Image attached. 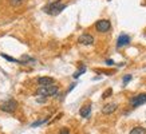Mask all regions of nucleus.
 I'll list each match as a JSON object with an SVG mask.
<instances>
[{
	"label": "nucleus",
	"mask_w": 146,
	"mask_h": 134,
	"mask_svg": "<svg viewBox=\"0 0 146 134\" xmlns=\"http://www.w3.org/2000/svg\"><path fill=\"white\" fill-rule=\"evenodd\" d=\"M64 8H66V4L62 3L60 0H58V1H52V3L47 4L44 8H43V11H44L46 13H48V15L55 16V15H59Z\"/></svg>",
	"instance_id": "1"
},
{
	"label": "nucleus",
	"mask_w": 146,
	"mask_h": 134,
	"mask_svg": "<svg viewBox=\"0 0 146 134\" xmlns=\"http://www.w3.org/2000/svg\"><path fill=\"white\" fill-rule=\"evenodd\" d=\"M58 91H59V87H58V86H55V85L44 86V87H39V89H38L36 95L43 97V98H47V97H54Z\"/></svg>",
	"instance_id": "2"
},
{
	"label": "nucleus",
	"mask_w": 146,
	"mask_h": 134,
	"mask_svg": "<svg viewBox=\"0 0 146 134\" xmlns=\"http://www.w3.org/2000/svg\"><path fill=\"white\" fill-rule=\"evenodd\" d=\"M16 109H18V102L12 98L7 99V101H4V102L0 105V110L4 113H13Z\"/></svg>",
	"instance_id": "3"
},
{
	"label": "nucleus",
	"mask_w": 146,
	"mask_h": 134,
	"mask_svg": "<svg viewBox=\"0 0 146 134\" xmlns=\"http://www.w3.org/2000/svg\"><path fill=\"white\" fill-rule=\"evenodd\" d=\"M95 28L98 32H107L111 28V23L107 19H102V20H98L95 23Z\"/></svg>",
	"instance_id": "4"
},
{
	"label": "nucleus",
	"mask_w": 146,
	"mask_h": 134,
	"mask_svg": "<svg viewBox=\"0 0 146 134\" xmlns=\"http://www.w3.org/2000/svg\"><path fill=\"white\" fill-rule=\"evenodd\" d=\"M130 103H131L133 107H138V106H141V105H143V103H146V94H138V95L133 97Z\"/></svg>",
	"instance_id": "5"
},
{
	"label": "nucleus",
	"mask_w": 146,
	"mask_h": 134,
	"mask_svg": "<svg viewBox=\"0 0 146 134\" xmlns=\"http://www.w3.org/2000/svg\"><path fill=\"white\" fill-rule=\"evenodd\" d=\"M78 42H79L80 44H83V46H91L94 43V38L91 35H89V34H83V35L79 36Z\"/></svg>",
	"instance_id": "6"
},
{
	"label": "nucleus",
	"mask_w": 146,
	"mask_h": 134,
	"mask_svg": "<svg viewBox=\"0 0 146 134\" xmlns=\"http://www.w3.org/2000/svg\"><path fill=\"white\" fill-rule=\"evenodd\" d=\"M130 43V36L127 34H121L118 40H117V47L121 48V47H123V46H127Z\"/></svg>",
	"instance_id": "7"
},
{
	"label": "nucleus",
	"mask_w": 146,
	"mask_h": 134,
	"mask_svg": "<svg viewBox=\"0 0 146 134\" xmlns=\"http://www.w3.org/2000/svg\"><path fill=\"white\" fill-rule=\"evenodd\" d=\"M54 78H51V76H40V78H38V85L40 86V87H44V86H51L54 85Z\"/></svg>",
	"instance_id": "8"
},
{
	"label": "nucleus",
	"mask_w": 146,
	"mask_h": 134,
	"mask_svg": "<svg viewBox=\"0 0 146 134\" xmlns=\"http://www.w3.org/2000/svg\"><path fill=\"white\" fill-rule=\"evenodd\" d=\"M117 103H107L105 106L102 107V113L103 114H111V113H114L117 110Z\"/></svg>",
	"instance_id": "9"
},
{
	"label": "nucleus",
	"mask_w": 146,
	"mask_h": 134,
	"mask_svg": "<svg viewBox=\"0 0 146 134\" xmlns=\"http://www.w3.org/2000/svg\"><path fill=\"white\" fill-rule=\"evenodd\" d=\"M90 113H91V105H84V106L80 107V110H79L80 117L87 118V117L90 115Z\"/></svg>",
	"instance_id": "10"
},
{
	"label": "nucleus",
	"mask_w": 146,
	"mask_h": 134,
	"mask_svg": "<svg viewBox=\"0 0 146 134\" xmlns=\"http://www.w3.org/2000/svg\"><path fill=\"white\" fill-rule=\"evenodd\" d=\"M130 134H146V130L143 127H141V126H137V127H134L130 131Z\"/></svg>",
	"instance_id": "11"
},
{
	"label": "nucleus",
	"mask_w": 146,
	"mask_h": 134,
	"mask_svg": "<svg viewBox=\"0 0 146 134\" xmlns=\"http://www.w3.org/2000/svg\"><path fill=\"white\" fill-rule=\"evenodd\" d=\"M1 56L4 59H7V60H9V62H13V63H19V64H23L22 60H19V59H13L11 58V56H8V55H5V54H1Z\"/></svg>",
	"instance_id": "12"
},
{
	"label": "nucleus",
	"mask_w": 146,
	"mask_h": 134,
	"mask_svg": "<svg viewBox=\"0 0 146 134\" xmlns=\"http://www.w3.org/2000/svg\"><path fill=\"white\" fill-rule=\"evenodd\" d=\"M84 71H86V67L82 66V67H80V70H78V71H76L75 74H74V78H79V76L82 75V74H83Z\"/></svg>",
	"instance_id": "13"
},
{
	"label": "nucleus",
	"mask_w": 146,
	"mask_h": 134,
	"mask_svg": "<svg viewBox=\"0 0 146 134\" xmlns=\"http://www.w3.org/2000/svg\"><path fill=\"white\" fill-rule=\"evenodd\" d=\"M111 94H113V89H107L106 91H105V93L102 94V98L103 99H106V98H109V97H110Z\"/></svg>",
	"instance_id": "14"
},
{
	"label": "nucleus",
	"mask_w": 146,
	"mask_h": 134,
	"mask_svg": "<svg viewBox=\"0 0 146 134\" xmlns=\"http://www.w3.org/2000/svg\"><path fill=\"white\" fill-rule=\"evenodd\" d=\"M26 0H9V4L11 5H20V4H23Z\"/></svg>",
	"instance_id": "15"
},
{
	"label": "nucleus",
	"mask_w": 146,
	"mask_h": 134,
	"mask_svg": "<svg viewBox=\"0 0 146 134\" xmlns=\"http://www.w3.org/2000/svg\"><path fill=\"white\" fill-rule=\"evenodd\" d=\"M44 122H47V118H46V119H42V121H36V122L31 123V127H36V126H39V125H43Z\"/></svg>",
	"instance_id": "16"
},
{
	"label": "nucleus",
	"mask_w": 146,
	"mask_h": 134,
	"mask_svg": "<svg viewBox=\"0 0 146 134\" xmlns=\"http://www.w3.org/2000/svg\"><path fill=\"white\" fill-rule=\"evenodd\" d=\"M129 80H131V75H125L123 79H122V82H123V85H126Z\"/></svg>",
	"instance_id": "17"
},
{
	"label": "nucleus",
	"mask_w": 146,
	"mask_h": 134,
	"mask_svg": "<svg viewBox=\"0 0 146 134\" xmlns=\"http://www.w3.org/2000/svg\"><path fill=\"white\" fill-rule=\"evenodd\" d=\"M59 134H70V131H68V129H67V127H63V129H60Z\"/></svg>",
	"instance_id": "18"
},
{
	"label": "nucleus",
	"mask_w": 146,
	"mask_h": 134,
	"mask_svg": "<svg viewBox=\"0 0 146 134\" xmlns=\"http://www.w3.org/2000/svg\"><path fill=\"white\" fill-rule=\"evenodd\" d=\"M106 64H107V66H114L115 63H114V60H111V59H107V60H106Z\"/></svg>",
	"instance_id": "19"
}]
</instances>
